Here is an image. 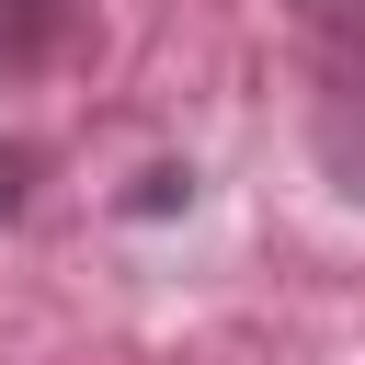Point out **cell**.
Instances as JSON below:
<instances>
[{
  "label": "cell",
  "mask_w": 365,
  "mask_h": 365,
  "mask_svg": "<svg viewBox=\"0 0 365 365\" xmlns=\"http://www.w3.org/2000/svg\"><path fill=\"white\" fill-rule=\"evenodd\" d=\"M80 11L91 0H0V80H34L80 46Z\"/></svg>",
  "instance_id": "2"
},
{
  "label": "cell",
  "mask_w": 365,
  "mask_h": 365,
  "mask_svg": "<svg viewBox=\"0 0 365 365\" xmlns=\"http://www.w3.org/2000/svg\"><path fill=\"white\" fill-rule=\"evenodd\" d=\"M23 182H34V148H0V217L23 205Z\"/></svg>",
  "instance_id": "3"
},
{
  "label": "cell",
  "mask_w": 365,
  "mask_h": 365,
  "mask_svg": "<svg viewBox=\"0 0 365 365\" xmlns=\"http://www.w3.org/2000/svg\"><path fill=\"white\" fill-rule=\"evenodd\" d=\"M308 137H319L331 182L365 205V0L308 11Z\"/></svg>",
  "instance_id": "1"
}]
</instances>
